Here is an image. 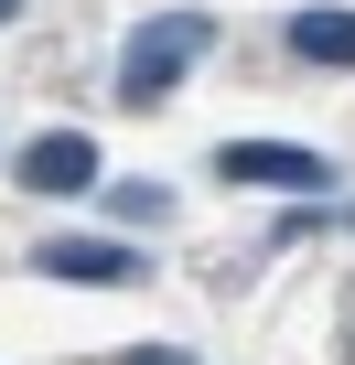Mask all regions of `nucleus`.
<instances>
[{
  "label": "nucleus",
  "mask_w": 355,
  "mask_h": 365,
  "mask_svg": "<svg viewBox=\"0 0 355 365\" xmlns=\"http://www.w3.org/2000/svg\"><path fill=\"white\" fill-rule=\"evenodd\" d=\"M205 54H216V22H205V11H161V22H140V33L119 43V97H129V108H161Z\"/></svg>",
  "instance_id": "obj_1"
},
{
  "label": "nucleus",
  "mask_w": 355,
  "mask_h": 365,
  "mask_svg": "<svg viewBox=\"0 0 355 365\" xmlns=\"http://www.w3.org/2000/svg\"><path fill=\"white\" fill-rule=\"evenodd\" d=\"M216 172L226 182H259V194H334V161L312 140H226Z\"/></svg>",
  "instance_id": "obj_2"
},
{
  "label": "nucleus",
  "mask_w": 355,
  "mask_h": 365,
  "mask_svg": "<svg viewBox=\"0 0 355 365\" xmlns=\"http://www.w3.org/2000/svg\"><path fill=\"white\" fill-rule=\"evenodd\" d=\"M44 279H86V290H140L151 279V247H108V237H44L33 247Z\"/></svg>",
  "instance_id": "obj_3"
},
{
  "label": "nucleus",
  "mask_w": 355,
  "mask_h": 365,
  "mask_svg": "<svg viewBox=\"0 0 355 365\" xmlns=\"http://www.w3.org/2000/svg\"><path fill=\"white\" fill-rule=\"evenodd\" d=\"M11 172L33 182V194H97V140H86V129H44Z\"/></svg>",
  "instance_id": "obj_4"
},
{
  "label": "nucleus",
  "mask_w": 355,
  "mask_h": 365,
  "mask_svg": "<svg viewBox=\"0 0 355 365\" xmlns=\"http://www.w3.org/2000/svg\"><path fill=\"white\" fill-rule=\"evenodd\" d=\"M280 43H291V65H355V11H291Z\"/></svg>",
  "instance_id": "obj_5"
},
{
  "label": "nucleus",
  "mask_w": 355,
  "mask_h": 365,
  "mask_svg": "<svg viewBox=\"0 0 355 365\" xmlns=\"http://www.w3.org/2000/svg\"><path fill=\"white\" fill-rule=\"evenodd\" d=\"M108 205H119L129 226H161V215H172V194H161V182H119V194H108Z\"/></svg>",
  "instance_id": "obj_6"
},
{
  "label": "nucleus",
  "mask_w": 355,
  "mask_h": 365,
  "mask_svg": "<svg viewBox=\"0 0 355 365\" xmlns=\"http://www.w3.org/2000/svg\"><path fill=\"white\" fill-rule=\"evenodd\" d=\"M119 365H184V354H119Z\"/></svg>",
  "instance_id": "obj_7"
},
{
  "label": "nucleus",
  "mask_w": 355,
  "mask_h": 365,
  "mask_svg": "<svg viewBox=\"0 0 355 365\" xmlns=\"http://www.w3.org/2000/svg\"><path fill=\"white\" fill-rule=\"evenodd\" d=\"M11 11H22V0H0V22H11Z\"/></svg>",
  "instance_id": "obj_8"
}]
</instances>
